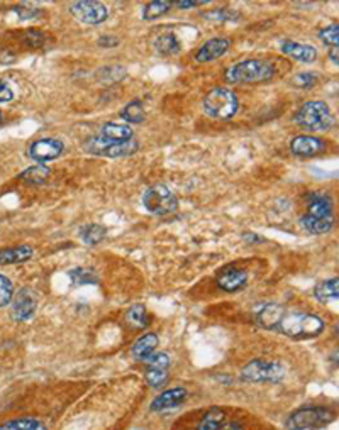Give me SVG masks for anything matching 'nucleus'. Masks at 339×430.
<instances>
[{
	"label": "nucleus",
	"instance_id": "obj_1",
	"mask_svg": "<svg viewBox=\"0 0 339 430\" xmlns=\"http://www.w3.org/2000/svg\"><path fill=\"white\" fill-rule=\"evenodd\" d=\"M324 320L318 315L292 312L283 315L282 322L278 325V331L292 339H311L318 337L324 331Z\"/></svg>",
	"mask_w": 339,
	"mask_h": 430
},
{
	"label": "nucleus",
	"instance_id": "obj_2",
	"mask_svg": "<svg viewBox=\"0 0 339 430\" xmlns=\"http://www.w3.org/2000/svg\"><path fill=\"white\" fill-rule=\"evenodd\" d=\"M274 66L261 59H246L227 68L226 80L229 83H260L274 76Z\"/></svg>",
	"mask_w": 339,
	"mask_h": 430
},
{
	"label": "nucleus",
	"instance_id": "obj_3",
	"mask_svg": "<svg viewBox=\"0 0 339 430\" xmlns=\"http://www.w3.org/2000/svg\"><path fill=\"white\" fill-rule=\"evenodd\" d=\"M202 107H204V112L209 117L219 119V121H229L238 112L239 100L227 88L217 87L205 95Z\"/></svg>",
	"mask_w": 339,
	"mask_h": 430
},
{
	"label": "nucleus",
	"instance_id": "obj_4",
	"mask_svg": "<svg viewBox=\"0 0 339 430\" xmlns=\"http://www.w3.org/2000/svg\"><path fill=\"white\" fill-rule=\"evenodd\" d=\"M296 122L300 127L309 129V131H324L333 125L334 119L331 116L329 105L326 102L312 100V102H305L298 109Z\"/></svg>",
	"mask_w": 339,
	"mask_h": 430
},
{
	"label": "nucleus",
	"instance_id": "obj_5",
	"mask_svg": "<svg viewBox=\"0 0 339 430\" xmlns=\"http://www.w3.org/2000/svg\"><path fill=\"white\" fill-rule=\"evenodd\" d=\"M334 420V411L326 407H309L292 413L287 420L289 430H316L329 425Z\"/></svg>",
	"mask_w": 339,
	"mask_h": 430
},
{
	"label": "nucleus",
	"instance_id": "obj_6",
	"mask_svg": "<svg viewBox=\"0 0 339 430\" xmlns=\"http://www.w3.org/2000/svg\"><path fill=\"white\" fill-rule=\"evenodd\" d=\"M143 205L146 210L154 215H167L175 212L178 207V200H176L175 194L170 190L165 185H154L146 190L143 195Z\"/></svg>",
	"mask_w": 339,
	"mask_h": 430
},
{
	"label": "nucleus",
	"instance_id": "obj_7",
	"mask_svg": "<svg viewBox=\"0 0 339 430\" xmlns=\"http://www.w3.org/2000/svg\"><path fill=\"white\" fill-rule=\"evenodd\" d=\"M283 374L285 371L282 365L275 361H261V359L248 362L241 371L243 380L251 383H276L282 380Z\"/></svg>",
	"mask_w": 339,
	"mask_h": 430
},
{
	"label": "nucleus",
	"instance_id": "obj_8",
	"mask_svg": "<svg viewBox=\"0 0 339 430\" xmlns=\"http://www.w3.org/2000/svg\"><path fill=\"white\" fill-rule=\"evenodd\" d=\"M138 147H139L138 141L134 139L126 141V143H112V141H107L102 136L92 137V139L85 144V150H87L88 153L107 158L129 156V154L136 153Z\"/></svg>",
	"mask_w": 339,
	"mask_h": 430
},
{
	"label": "nucleus",
	"instance_id": "obj_9",
	"mask_svg": "<svg viewBox=\"0 0 339 430\" xmlns=\"http://www.w3.org/2000/svg\"><path fill=\"white\" fill-rule=\"evenodd\" d=\"M70 12L75 17L76 21H80L82 24L88 25H97L102 24L107 17H109V9L102 2H76L70 7Z\"/></svg>",
	"mask_w": 339,
	"mask_h": 430
},
{
	"label": "nucleus",
	"instance_id": "obj_10",
	"mask_svg": "<svg viewBox=\"0 0 339 430\" xmlns=\"http://www.w3.org/2000/svg\"><path fill=\"white\" fill-rule=\"evenodd\" d=\"M146 381L150 387L161 388L168 381L170 358L165 352H154L146 359Z\"/></svg>",
	"mask_w": 339,
	"mask_h": 430
},
{
	"label": "nucleus",
	"instance_id": "obj_11",
	"mask_svg": "<svg viewBox=\"0 0 339 430\" xmlns=\"http://www.w3.org/2000/svg\"><path fill=\"white\" fill-rule=\"evenodd\" d=\"M63 143L58 139H39L31 144L29 147V156L34 159L38 165H46L48 161H53L63 153Z\"/></svg>",
	"mask_w": 339,
	"mask_h": 430
},
{
	"label": "nucleus",
	"instance_id": "obj_12",
	"mask_svg": "<svg viewBox=\"0 0 339 430\" xmlns=\"http://www.w3.org/2000/svg\"><path fill=\"white\" fill-rule=\"evenodd\" d=\"M12 300V317L17 322H28L34 317L38 302H36V294L31 288H22L19 294L14 295Z\"/></svg>",
	"mask_w": 339,
	"mask_h": 430
},
{
	"label": "nucleus",
	"instance_id": "obj_13",
	"mask_svg": "<svg viewBox=\"0 0 339 430\" xmlns=\"http://www.w3.org/2000/svg\"><path fill=\"white\" fill-rule=\"evenodd\" d=\"M324 147H326V143L319 137H312V136H297L296 139H292L290 143V150L296 156L300 158H311L316 156V154L322 153Z\"/></svg>",
	"mask_w": 339,
	"mask_h": 430
},
{
	"label": "nucleus",
	"instance_id": "obj_14",
	"mask_svg": "<svg viewBox=\"0 0 339 430\" xmlns=\"http://www.w3.org/2000/svg\"><path fill=\"white\" fill-rule=\"evenodd\" d=\"M229 46H231L229 39L214 38L211 41H207V43H205L204 46H202L201 50L197 51V54H195V59H197L198 63L214 61V59L224 57V54L227 53V50H229Z\"/></svg>",
	"mask_w": 339,
	"mask_h": 430
},
{
	"label": "nucleus",
	"instance_id": "obj_15",
	"mask_svg": "<svg viewBox=\"0 0 339 430\" xmlns=\"http://www.w3.org/2000/svg\"><path fill=\"white\" fill-rule=\"evenodd\" d=\"M185 398H187L185 388H172V390L163 391L160 396L154 398V402L151 403V410L167 411V410L176 409V407H178Z\"/></svg>",
	"mask_w": 339,
	"mask_h": 430
},
{
	"label": "nucleus",
	"instance_id": "obj_16",
	"mask_svg": "<svg viewBox=\"0 0 339 430\" xmlns=\"http://www.w3.org/2000/svg\"><path fill=\"white\" fill-rule=\"evenodd\" d=\"M282 51L287 57H292L302 63H314L318 59V51L316 48L309 46V44H300L296 41H283Z\"/></svg>",
	"mask_w": 339,
	"mask_h": 430
},
{
	"label": "nucleus",
	"instance_id": "obj_17",
	"mask_svg": "<svg viewBox=\"0 0 339 430\" xmlns=\"http://www.w3.org/2000/svg\"><path fill=\"white\" fill-rule=\"evenodd\" d=\"M246 283H248V273L243 272V269H227L217 280L219 288H223L224 291H229V294L245 288Z\"/></svg>",
	"mask_w": 339,
	"mask_h": 430
},
{
	"label": "nucleus",
	"instance_id": "obj_18",
	"mask_svg": "<svg viewBox=\"0 0 339 430\" xmlns=\"http://www.w3.org/2000/svg\"><path fill=\"white\" fill-rule=\"evenodd\" d=\"M309 215L318 218H334L333 200L322 194L311 195L309 196Z\"/></svg>",
	"mask_w": 339,
	"mask_h": 430
},
{
	"label": "nucleus",
	"instance_id": "obj_19",
	"mask_svg": "<svg viewBox=\"0 0 339 430\" xmlns=\"http://www.w3.org/2000/svg\"><path fill=\"white\" fill-rule=\"evenodd\" d=\"M287 314V310L282 305H276V303H268L263 309L260 310L256 315L258 324L265 329H278L280 322H282L283 315Z\"/></svg>",
	"mask_w": 339,
	"mask_h": 430
},
{
	"label": "nucleus",
	"instance_id": "obj_20",
	"mask_svg": "<svg viewBox=\"0 0 339 430\" xmlns=\"http://www.w3.org/2000/svg\"><path fill=\"white\" fill-rule=\"evenodd\" d=\"M158 344H160V339H158L156 334L153 332L145 334V336L139 337L134 342V346H132V356H134V359H138V361L145 362L151 354L156 352Z\"/></svg>",
	"mask_w": 339,
	"mask_h": 430
},
{
	"label": "nucleus",
	"instance_id": "obj_21",
	"mask_svg": "<svg viewBox=\"0 0 339 430\" xmlns=\"http://www.w3.org/2000/svg\"><path fill=\"white\" fill-rule=\"evenodd\" d=\"M34 251L31 246H17L0 251V265H17L32 258Z\"/></svg>",
	"mask_w": 339,
	"mask_h": 430
},
{
	"label": "nucleus",
	"instance_id": "obj_22",
	"mask_svg": "<svg viewBox=\"0 0 339 430\" xmlns=\"http://www.w3.org/2000/svg\"><path fill=\"white\" fill-rule=\"evenodd\" d=\"M102 137L107 141H112V143H126V141L132 139V129L129 125L109 122L102 127Z\"/></svg>",
	"mask_w": 339,
	"mask_h": 430
},
{
	"label": "nucleus",
	"instance_id": "obj_23",
	"mask_svg": "<svg viewBox=\"0 0 339 430\" xmlns=\"http://www.w3.org/2000/svg\"><path fill=\"white\" fill-rule=\"evenodd\" d=\"M300 224L311 234H326L334 227V218H318L307 214L300 218Z\"/></svg>",
	"mask_w": 339,
	"mask_h": 430
},
{
	"label": "nucleus",
	"instance_id": "obj_24",
	"mask_svg": "<svg viewBox=\"0 0 339 430\" xmlns=\"http://www.w3.org/2000/svg\"><path fill=\"white\" fill-rule=\"evenodd\" d=\"M224 418H226L224 410L219 409V407H212V409L202 417L197 430H219L220 425L224 424Z\"/></svg>",
	"mask_w": 339,
	"mask_h": 430
},
{
	"label": "nucleus",
	"instance_id": "obj_25",
	"mask_svg": "<svg viewBox=\"0 0 339 430\" xmlns=\"http://www.w3.org/2000/svg\"><path fill=\"white\" fill-rule=\"evenodd\" d=\"M338 294H339V283H338V278L334 280H327L319 283L316 287V298L319 302H333V300H338Z\"/></svg>",
	"mask_w": 339,
	"mask_h": 430
},
{
	"label": "nucleus",
	"instance_id": "obj_26",
	"mask_svg": "<svg viewBox=\"0 0 339 430\" xmlns=\"http://www.w3.org/2000/svg\"><path fill=\"white\" fill-rule=\"evenodd\" d=\"M121 117L126 122H129V124H141L146 117L145 107H143V103L139 102V100L129 102L127 105L121 110Z\"/></svg>",
	"mask_w": 339,
	"mask_h": 430
},
{
	"label": "nucleus",
	"instance_id": "obj_27",
	"mask_svg": "<svg viewBox=\"0 0 339 430\" xmlns=\"http://www.w3.org/2000/svg\"><path fill=\"white\" fill-rule=\"evenodd\" d=\"M0 430H48L43 422L36 418H16L0 425Z\"/></svg>",
	"mask_w": 339,
	"mask_h": 430
},
{
	"label": "nucleus",
	"instance_id": "obj_28",
	"mask_svg": "<svg viewBox=\"0 0 339 430\" xmlns=\"http://www.w3.org/2000/svg\"><path fill=\"white\" fill-rule=\"evenodd\" d=\"M51 170L44 165H36L32 168H28L22 173V180L31 185H41L50 178Z\"/></svg>",
	"mask_w": 339,
	"mask_h": 430
},
{
	"label": "nucleus",
	"instance_id": "obj_29",
	"mask_svg": "<svg viewBox=\"0 0 339 430\" xmlns=\"http://www.w3.org/2000/svg\"><path fill=\"white\" fill-rule=\"evenodd\" d=\"M127 324L136 329H143L150 324V315L145 305H134L127 312Z\"/></svg>",
	"mask_w": 339,
	"mask_h": 430
},
{
	"label": "nucleus",
	"instance_id": "obj_30",
	"mask_svg": "<svg viewBox=\"0 0 339 430\" xmlns=\"http://www.w3.org/2000/svg\"><path fill=\"white\" fill-rule=\"evenodd\" d=\"M170 9H172V3L167 2V0H154V2H150L148 6L145 7L143 17H145L146 21L158 19V17L165 16Z\"/></svg>",
	"mask_w": 339,
	"mask_h": 430
},
{
	"label": "nucleus",
	"instance_id": "obj_31",
	"mask_svg": "<svg viewBox=\"0 0 339 430\" xmlns=\"http://www.w3.org/2000/svg\"><path fill=\"white\" fill-rule=\"evenodd\" d=\"M154 48H156L161 54H176L180 51V43L175 34H163L156 39Z\"/></svg>",
	"mask_w": 339,
	"mask_h": 430
},
{
	"label": "nucleus",
	"instance_id": "obj_32",
	"mask_svg": "<svg viewBox=\"0 0 339 430\" xmlns=\"http://www.w3.org/2000/svg\"><path fill=\"white\" fill-rule=\"evenodd\" d=\"M105 236H107V229L104 227V225H99V224L87 225V227L82 231L83 243L90 244V246H95V244H99L101 240H104Z\"/></svg>",
	"mask_w": 339,
	"mask_h": 430
},
{
	"label": "nucleus",
	"instance_id": "obj_33",
	"mask_svg": "<svg viewBox=\"0 0 339 430\" xmlns=\"http://www.w3.org/2000/svg\"><path fill=\"white\" fill-rule=\"evenodd\" d=\"M14 298V287L9 278L0 274V309L7 307Z\"/></svg>",
	"mask_w": 339,
	"mask_h": 430
},
{
	"label": "nucleus",
	"instance_id": "obj_34",
	"mask_svg": "<svg viewBox=\"0 0 339 430\" xmlns=\"http://www.w3.org/2000/svg\"><path fill=\"white\" fill-rule=\"evenodd\" d=\"M319 38L322 39V43L327 44V46L336 48L338 41H339V25L333 24V25H329V28L322 29V31L319 32Z\"/></svg>",
	"mask_w": 339,
	"mask_h": 430
},
{
	"label": "nucleus",
	"instance_id": "obj_35",
	"mask_svg": "<svg viewBox=\"0 0 339 430\" xmlns=\"http://www.w3.org/2000/svg\"><path fill=\"white\" fill-rule=\"evenodd\" d=\"M292 83L300 88H311L318 83V79H316L314 73H298L297 76H294Z\"/></svg>",
	"mask_w": 339,
	"mask_h": 430
},
{
	"label": "nucleus",
	"instance_id": "obj_36",
	"mask_svg": "<svg viewBox=\"0 0 339 430\" xmlns=\"http://www.w3.org/2000/svg\"><path fill=\"white\" fill-rule=\"evenodd\" d=\"M70 276L76 281V283H95V276H92V273H88L87 269H75V272H70Z\"/></svg>",
	"mask_w": 339,
	"mask_h": 430
},
{
	"label": "nucleus",
	"instance_id": "obj_37",
	"mask_svg": "<svg viewBox=\"0 0 339 430\" xmlns=\"http://www.w3.org/2000/svg\"><path fill=\"white\" fill-rule=\"evenodd\" d=\"M14 99V92L7 81L0 80V103H7Z\"/></svg>",
	"mask_w": 339,
	"mask_h": 430
},
{
	"label": "nucleus",
	"instance_id": "obj_38",
	"mask_svg": "<svg viewBox=\"0 0 339 430\" xmlns=\"http://www.w3.org/2000/svg\"><path fill=\"white\" fill-rule=\"evenodd\" d=\"M28 36H29V38H25V39H28L29 46H31V48H38V46H41V44H43L44 38H43L41 32H38V31H29V32H28Z\"/></svg>",
	"mask_w": 339,
	"mask_h": 430
},
{
	"label": "nucleus",
	"instance_id": "obj_39",
	"mask_svg": "<svg viewBox=\"0 0 339 430\" xmlns=\"http://www.w3.org/2000/svg\"><path fill=\"white\" fill-rule=\"evenodd\" d=\"M119 44V39L116 38V36H102L101 39H99V46L102 48H112V46H117Z\"/></svg>",
	"mask_w": 339,
	"mask_h": 430
},
{
	"label": "nucleus",
	"instance_id": "obj_40",
	"mask_svg": "<svg viewBox=\"0 0 339 430\" xmlns=\"http://www.w3.org/2000/svg\"><path fill=\"white\" fill-rule=\"evenodd\" d=\"M202 3H205V2H190V0H183V2H176L175 6L180 7V9H192V7L202 6Z\"/></svg>",
	"mask_w": 339,
	"mask_h": 430
},
{
	"label": "nucleus",
	"instance_id": "obj_41",
	"mask_svg": "<svg viewBox=\"0 0 339 430\" xmlns=\"http://www.w3.org/2000/svg\"><path fill=\"white\" fill-rule=\"evenodd\" d=\"M219 430H245V429H243V425L238 424V422H229V424L220 425Z\"/></svg>",
	"mask_w": 339,
	"mask_h": 430
},
{
	"label": "nucleus",
	"instance_id": "obj_42",
	"mask_svg": "<svg viewBox=\"0 0 339 430\" xmlns=\"http://www.w3.org/2000/svg\"><path fill=\"white\" fill-rule=\"evenodd\" d=\"M329 57H331V59H333V61H334V65H338V63H339V59H338V46H336V48H331Z\"/></svg>",
	"mask_w": 339,
	"mask_h": 430
},
{
	"label": "nucleus",
	"instance_id": "obj_43",
	"mask_svg": "<svg viewBox=\"0 0 339 430\" xmlns=\"http://www.w3.org/2000/svg\"><path fill=\"white\" fill-rule=\"evenodd\" d=\"M0 124H3V114H2V110H0Z\"/></svg>",
	"mask_w": 339,
	"mask_h": 430
}]
</instances>
